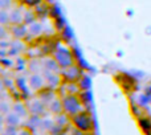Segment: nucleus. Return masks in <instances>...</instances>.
<instances>
[{
	"label": "nucleus",
	"instance_id": "1",
	"mask_svg": "<svg viewBox=\"0 0 151 135\" xmlns=\"http://www.w3.org/2000/svg\"><path fill=\"white\" fill-rule=\"evenodd\" d=\"M61 99H63L64 113L70 118L83 111V103L81 101L80 96H66Z\"/></svg>",
	"mask_w": 151,
	"mask_h": 135
},
{
	"label": "nucleus",
	"instance_id": "2",
	"mask_svg": "<svg viewBox=\"0 0 151 135\" xmlns=\"http://www.w3.org/2000/svg\"><path fill=\"white\" fill-rule=\"evenodd\" d=\"M72 123H73V127L78 129V130L82 131L83 134L91 133L94 129L93 118H91V115L86 111H82V113H80V114L72 117Z\"/></svg>",
	"mask_w": 151,
	"mask_h": 135
},
{
	"label": "nucleus",
	"instance_id": "3",
	"mask_svg": "<svg viewBox=\"0 0 151 135\" xmlns=\"http://www.w3.org/2000/svg\"><path fill=\"white\" fill-rule=\"evenodd\" d=\"M53 58L57 61V64L60 65L61 69H65V68L70 66L74 64V57L73 53L68 49V48L64 47H57L53 50Z\"/></svg>",
	"mask_w": 151,
	"mask_h": 135
},
{
	"label": "nucleus",
	"instance_id": "4",
	"mask_svg": "<svg viewBox=\"0 0 151 135\" xmlns=\"http://www.w3.org/2000/svg\"><path fill=\"white\" fill-rule=\"evenodd\" d=\"M82 69L77 64H73L65 69H61V77H63L64 82H78L82 78Z\"/></svg>",
	"mask_w": 151,
	"mask_h": 135
},
{
	"label": "nucleus",
	"instance_id": "5",
	"mask_svg": "<svg viewBox=\"0 0 151 135\" xmlns=\"http://www.w3.org/2000/svg\"><path fill=\"white\" fill-rule=\"evenodd\" d=\"M42 75H44L45 82H47V88L53 89V90L58 89L61 86V83L64 82L60 73L49 72V70H42Z\"/></svg>",
	"mask_w": 151,
	"mask_h": 135
},
{
	"label": "nucleus",
	"instance_id": "6",
	"mask_svg": "<svg viewBox=\"0 0 151 135\" xmlns=\"http://www.w3.org/2000/svg\"><path fill=\"white\" fill-rule=\"evenodd\" d=\"M28 110H29V114L31 115H37V117H42V115L47 113L48 107L41 99L37 97V98H33L28 102Z\"/></svg>",
	"mask_w": 151,
	"mask_h": 135
},
{
	"label": "nucleus",
	"instance_id": "7",
	"mask_svg": "<svg viewBox=\"0 0 151 135\" xmlns=\"http://www.w3.org/2000/svg\"><path fill=\"white\" fill-rule=\"evenodd\" d=\"M28 86L35 91H41L47 88V82L42 73H31L28 77Z\"/></svg>",
	"mask_w": 151,
	"mask_h": 135
},
{
	"label": "nucleus",
	"instance_id": "8",
	"mask_svg": "<svg viewBox=\"0 0 151 135\" xmlns=\"http://www.w3.org/2000/svg\"><path fill=\"white\" fill-rule=\"evenodd\" d=\"M24 9L23 5L19 7H12L9 11V24L11 25H17V24H24Z\"/></svg>",
	"mask_w": 151,
	"mask_h": 135
},
{
	"label": "nucleus",
	"instance_id": "9",
	"mask_svg": "<svg viewBox=\"0 0 151 135\" xmlns=\"http://www.w3.org/2000/svg\"><path fill=\"white\" fill-rule=\"evenodd\" d=\"M9 33L15 40H23L28 37V25L25 24H17V25H9Z\"/></svg>",
	"mask_w": 151,
	"mask_h": 135
},
{
	"label": "nucleus",
	"instance_id": "10",
	"mask_svg": "<svg viewBox=\"0 0 151 135\" xmlns=\"http://www.w3.org/2000/svg\"><path fill=\"white\" fill-rule=\"evenodd\" d=\"M41 64H42V69L44 70H49V72H55V73H60L61 74V68L57 64V61L53 58V56H47V57L41 58Z\"/></svg>",
	"mask_w": 151,
	"mask_h": 135
},
{
	"label": "nucleus",
	"instance_id": "11",
	"mask_svg": "<svg viewBox=\"0 0 151 135\" xmlns=\"http://www.w3.org/2000/svg\"><path fill=\"white\" fill-rule=\"evenodd\" d=\"M57 97H58L57 93H56L53 89H49V88H45V89H42L41 91H39V98L47 105V107H48V105L55 98H57Z\"/></svg>",
	"mask_w": 151,
	"mask_h": 135
},
{
	"label": "nucleus",
	"instance_id": "12",
	"mask_svg": "<svg viewBox=\"0 0 151 135\" xmlns=\"http://www.w3.org/2000/svg\"><path fill=\"white\" fill-rule=\"evenodd\" d=\"M42 33H44V24L41 23V20H37L35 23H32L31 25H28L29 37H40Z\"/></svg>",
	"mask_w": 151,
	"mask_h": 135
},
{
	"label": "nucleus",
	"instance_id": "13",
	"mask_svg": "<svg viewBox=\"0 0 151 135\" xmlns=\"http://www.w3.org/2000/svg\"><path fill=\"white\" fill-rule=\"evenodd\" d=\"M33 9H35V12H36V15H37V19H39V20H44V19L49 17L50 4L44 0L41 4H39L36 8H33Z\"/></svg>",
	"mask_w": 151,
	"mask_h": 135
},
{
	"label": "nucleus",
	"instance_id": "14",
	"mask_svg": "<svg viewBox=\"0 0 151 135\" xmlns=\"http://www.w3.org/2000/svg\"><path fill=\"white\" fill-rule=\"evenodd\" d=\"M25 126L32 131L40 130L42 126V117H37V115H31L27 118L25 121Z\"/></svg>",
	"mask_w": 151,
	"mask_h": 135
},
{
	"label": "nucleus",
	"instance_id": "15",
	"mask_svg": "<svg viewBox=\"0 0 151 135\" xmlns=\"http://www.w3.org/2000/svg\"><path fill=\"white\" fill-rule=\"evenodd\" d=\"M4 125L11 126V127H19L21 125V118L13 111H11L7 115H4Z\"/></svg>",
	"mask_w": 151,
	"mask_h": 135
},
{
	"label": "nucleus",
	"instance_id": "16",
	"mask_svg": "<svg viewBox=\"0 0 151 135\" xmlns=\"http://www.w3.org/2000/svg\"><path fill=\"white\" fill-rule=\"evenodd\" d=\"M48 111H50L52 114L58 115L61 113H64V107H63V99L60 97L55 98L49 105H48Z\"/></svg>",
	"mask_w": 151,
	"mask_h": 135
},
{
	"label": "nucleus",
	"instance_id": "17",
	"mask_svg": "<svg viewBox=\"0 0 151 135\" xmlns=\"http://www.w3.org/2000/svg\"><path fill=\"white\" fill-rule=\"evenodd\" d=\"M12 111L15 113V114H17L20 118H25V117H28L29 110H28V106H27L24 102L19 101L12 105Z\"/></svg>",
	"mask_w": 151,
	"mask_h": 135
},
{
	"label": "nucleus",
	"instance_id": "18",
	"mask_svg": "<svg viewBox=\"0 0 151 135\" xmlns=\"http://www.w3.org/2000/svg\"><path fill=\"white\" fill-rule=\"evenodd\" d=\"M55 123L60 127L65 129L66 126H69V123H72V118L69 115H66L65 113H61L58 115H55Z\"/></svg>",
	"mask_w": 151,
	"mask_h": 135
},
{
	"label": "nucleus",
	"instance_id": "19",
	"mask_svg": "<svg viewBox=\"0 0 151 135\" xmlns=\"http://www.w3.org/2000/svg\"><path fill=\"white\" fill-rule=\"evenodd\" d=\"M39 19H37V15L36 12H35V9H32V8H25L24 9V24L25 25H31L32 23H35V21H37Z\"/></svg>",
	"mask_w": 151,
	"mask_h": 135
},
{
	"label": "nucleus",
	"instance_id": "20",
	"mask_svg": "<svg viewBox=\"0 0 151 135\" xmlns=\"http://www.w3.org/2000/svg\"><path fill=\"white\" fill-rule=\"evenodd\" d=\"M0 25L9 27V11L8 9H0Z\"/></svg>",
	"mask_w": 151,
	"mask_h": 135
},
{
	"label": "nucleus",
	"instance_id": "21",
	"mask_svg": "<svg viewBox=\"0 0 151 135\" xmlns=\"http://www.w3.org/2000/svg\"><path fill=\"white\" fill-rule=\"evenodd\" d=\"M20 1V5H23L24 8H36L39 4H41L44 0H19Z\"/></svg>",
	"mask_w": 151,
	"mask_h": 135
},
{
	"label": "nucleus",
	"instance_id": "22",
	"mask_svg": "<svg viewBox=\"0 0 151 135\" xmlns=\"http://www.w3.org/2000/svg\"><path fill=\"white\" fill-rule=\"evenodd\" d=\"M77 83H78V86H80L81 91H88L89 86H90V80L88 78V75H82V78H81Z\"/></svg>",
	"mask_w": 151,
	"mask_h": 135
},
{
	"label": "nucleus",
	"instance_id": "23",
	"mask_svg": "<svg viewBox=\"0 0 151 135\" xmlns=\"http://www.w3.org/2000/svg\"><path fill=\"white\" fill-rule=\"evenodd\" d=\"M49 17H52L53 20H56V19L61 17V11H60V8H58V7H57V5H56V4H50Z\"/></svg>",
	"mask_w": 151,
	"mask_h": 135
},
{
	"label": "nucleus",
	"instance_id": "24",
	"mask_svg": "<svg viewBox=\"0 0 151 135\" xmlns=\"http://www.w3.org/2000/svg\"><path fill=\"white\" fill-rule=\"evenodd\" d=\"M53 25L56 27V29H57V31H64V29L66 28L65 27V21H64V19L63 17H58V19H56L55 20V24H53Z\"/></svg>",
	"mask_w": 151,
	"mask_h": 135
},
{
	"label": "nucleus",
	"instance_id": "25",
	"mask_svg": "<svg viewBox=\"0 0 151 135\" xmlns=\"http://www.w3.org/2000/svg\"><path fill=\"white\" fill-rule=\"evenodd\" d=\"M4 135H17V127H11V126H5L4 131H3Z\"/></svg>",
	"mask_w": 151,
	"mask_h": 135
},
{
	"label": "nucleus",
	"instance_id": "26",
	"mask_svg": "<svg viewBox=\"0 0 151 135\" xmlns=\"http://www.w3.org/2000/svg\"><path fill=\"white\" fill-rule=\"evenodd\" d=\"M12 0H0V9H11Z\"/></svg>",
	"mask_w": 151,
	"mask_h": 135
},
{
	"label": "nucleus",
	"instance_id": "27",
	"mask_svg": "<svg viewBox=\"0 0 151 135\" xmlns=\"http://www.w3.org/2000/svg\"><path fill=\"white\" fill-rule=\"evenodd\" d=\"M17 135H33L32 130H29L28 127H21L17 130Z\"/></svg>",
	"mask_w": 151,
	"mask_h": 135
},
{
	"label": "nucleus",
	"instance_id": "28",
	"mask_svg": "<svg viewBox=\"0 0 151 135\" xmlns=\"http://www.w3.org/2000/svg\"><path fill=\"white\" fill-rule=\"evenodd\" d=\"M8 32H9V31H7V27L0 25V40L5 39V37H7V34H8Z\"/></svg>",
	"mask_w": 151,
	"mask_h": 135
},
{
	"label": "nucleus",
	"instance_id": "29",
	"mask_svg": "<svg viewBox=\"0 0 151 135\" xmlns=\"http://www.w3.org/2000/svg\"><path fill=\"white\" fill-rule=\"evenodd\" d=\"M68 135H83V133L80 131L78 129L73 127V129H70V130H68Z\"/></svg>",
	"mask_w": 151,
	"mask_h": 135
},
{
	"label": "nucleus",
	"instance_id": "30",
	"mask_svg": "<svg viewBox=\"0 0 151 135\" xmlns=\"http://www.w3.org/2000/svg\"><path fill=\"white\" fill-rule=\"evenodd\" d=\"M3 125H4V117H3V115L0 114V127H1Z\"/></svg>",
	"mask_w": 151,
	"mask_h": 135
}]
</instances>
